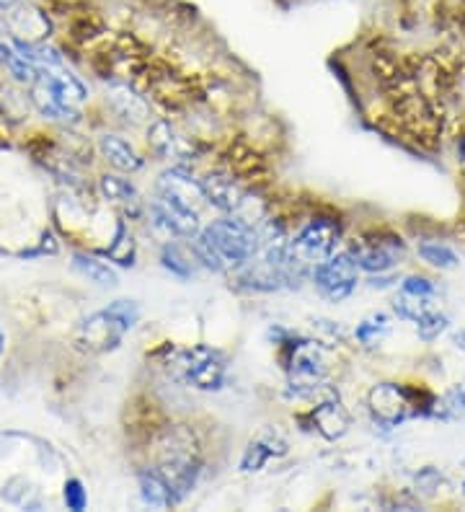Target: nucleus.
<instances>
[{"label":"nucleus","instance_id":"1","mask_svg":"<svg viewBox=\"0 0 465 512\" xmlns=\"http://www.w3.org/2000/svg\"><path fill=\"white\" fill-rule=\"evenodd\" d=\"M163 368L171 378L197 391H223L228 383V355L210 344L168 347Z\"/></svg>","mask_w":465,"mask_h":512},{"label":"nucleus","instance_id":"2","mask_svg":"<svg viewBox=\"0 0 465 512\" xmlns=\"http://www.w3.org/2000/svg\"><path fill=\"white\" fill-rule=\"evenodd\" d=\"M88 91L78 78L62 63L39 65L37 78L31 83V101L37 104L44 117L68 119L78 117V109L86 101Z\"/></svg>","mask_w":465,"mask_h":512},{"label":"nucleus","instance_id":"3","mask_svg":"<svg viewBox=\"0 0 465 512\" xmlns=\"http://www.w3.org/2000/svg\"><path fill=\"white\" fill-rule=\"evenodd\" d=\"M199 233L223 259L225 269H241L243 264L259 256V231L254 223L243 220L241 215H223L205 225Z\"/></svg>","mask_w":465,"mask_h":512},{"label":"nucleus","instance_id":"4","mask_svg":"<svg viewBox=\"0 0 465 512\" xmlns=\"http://www.w3.org/2000/svg\"><path fill=\"white\" fill-rule=\"evenodd\" d=\"M339 241L341 220L331 218V215H313L295 236H290V244H287L290 269L298 267L300 272L308 269L310 275V269L334 254Z\"/></svg>","mask_w":465,"mask_h":512},{"label":"nucleus","instance_id":"5","mask_svg":"<svg viewBox=\"0 0 465 512\" xmlns=\"http://www.w3.org/2000/svg\"><path fill=\"white\" fill-rule=\"evenodd\" d=\"M310 282L331 303H344L357 290L360 282V267L354 264L349 251H334L329 259L318 262L310 269Z\"/></svg>","mask_w":465,"mask_h":512},{"label":"nucleus","instance_id":"6","mask_svg":"<svg viewBox=\"0 0 465 512\" xmlns=\"http://www.w3.org/2000/svg\"><path fill=\"white\" fill-rule=\"evenodd\" d=\"M370 414L372 419L383 427H398L403 425L409 417H416V414H424L419 409V399H416L414 391H409L401 383H380L370 391Z\"/></svg>","mask_w":465,"mask_h":512},{"label":"nucleus","instance_id":"7","mask_svg":"<svg viewBox=\"0 0 465 512\" xmlns=\"http://www.w3.org/2000/svg\"><path fill=\"white\" fill-rule=\"evenodd\" d=\"M199 210L189 202L179 200L174 194L158 192L153 202H150V223L155 231L166 233L171 238H192L202 231L199 223Z\"/></svg>","mask_w":465,"mask_h":512},{"label":"nucleus","instance_id":"8","mask_svg":"<svg viewBox=\"0 0 465 512\" xmlns=\"http://www.w3.org/2000/svg\"><path fill=\"white\" fill-rule=\"evenodd\" d=\"M132 331V326L114 311V306L109 303L101 311L91 313L88 319L81 321L78 326V334H75V342L86 347L88 352H109L117 350L122 339Z\"/></svg>","mask_w":465,"mask_h":512},{"label":"nucleus","instance_id":"9","mask_svg":"<svg viewBox=\"0 0 465 512\" xmlns=\"http://www.w3.org/2000/svg\"><path fill=\"white\" fill-rule=\"evenodd\" d=\"M393 311L403 321H409L424 342H434L450 324L445 313L432 306V298H411V295L401 293L393 300Z\"/></svg>","mask_w":465,"mask_h":512},{"label":"nucleus","instance_id":"10","mask_svg":"<svg viewBox=\"0 0 465 512\" xmlns=\"http://www.w3.org/2000/svg\"><path fill=\"white\" fill-rule=\"evenodd\" d=\"M354 264L360 267V272H370V275H385L398 264V256L403 251L401 238H391V241H352L349 246Z\"/></svg>","mask_w":465,"mask_h":512},{"label":"nucleus","instance_id":"11","mask_svg":"<svg viewBox=\"0 0 465 512\" xmlns=\"http://www.w3.org/2000/svg\"><path fill=\"white\" fill-rule=\"evenodd\" d=\"M148 143L158 156L168 158V161L184 163V161H192V158L197 156L192 140L179 135L174 127L168 125L166 119H155L153 125L148 127Z\"/></svg>","mask_w":465,"mask_h":512},{"label":"nucleus","instance_id":"12","mask_svg":"<svg viewBox=\"0 0 465 512\" xmlns=\"http://www.w3.org/2000/svg\"><path fill=\"white\" fill-rule=\"evenodd\" d=\"M137 484H140V497H143L145 505L166 510V507H174L181 502L179 497H176L174 489H171V484L163 479L158 469L137 471Z\"/></svg>","mask_w":465,"mask_h":512},{"label":"nucleus","instance_id":"13","mask_svg":"<svg viewBox=\"0 0 465 512\" xmlns=\"http://www.w3.org/2000/svg\"><path fill=\"white\" fill-rule=\"evenodd\" d=\"M310 419H313V427H316L326 440L344 438L349 430V414L344 412V406L336 404V401H323V404H318L316 409L310 412Z\"/></svg>","mask_w":465,"mask_h":512},{"label":"nucleus","instance_id":"14","mask_svg":"<svg viewBox=\"0 0 465 512\" xmlns=\"http://www.w3.org/2000/svg\"><path fill=\"white\" fill-rule=\"evenodd\" d=\"M101 153H104L106 163L114 166L117 171H124V174H135V171L143 169V158L132 148L127 140H122L119 135H104L99 143Z\"/></svg>","mask_w":465,"mask_h":512},{"label":"nucleus","instance_id":"15","mask_svg":"<svg viewBox=\"0 0 465 512\" xmlns=\"http://www.w3.org/2000/svg\"><path fill=\"white\" fill-rule=\"evenodd\" d=\"M112 104L114 112L122 114L124 119H132V122H145L150 119V107L143 96H137L130 86H114L112 88Z\"/></svg>","mask_w":465,"mask_h":512},{"label":"nucleus","instance_id":"16","mask_svg":"<svg viewBox=\"0 0 465 512\" xmlns=\"http://www.w3.org/2000/svg\"><path fill=\"white\" fill-rule=\"evenodd\" d=\"M101 187V194H104V200L114 202V205L124 207V210H135L140 207V194H137V189L132 187L127 179H122V176H104L99 182Z\"/></svg>","mask_w":465,"mask_h":512},{"label":"nucleus","instance_id":"17","mask_svg":"<svg viewBox=\"0 0 465 512\" xmlns=\"http://www.w3.org/2000/svg\"><path fill=\"white\" fill-rule=\"evenodd\" d=\"M73 264L75 269L81 272L83 277H88L91 282H96L99 288H117V272L106 262L96 259L91 254H75L73 256Z\"/></svg>","mask_w":465,"mask_h":512},{"label":"nucleus","instance_id":"18","mask_svg":"<svg viewBox=\"0 0 465 512\" xmlns=\"http://www.w3.org/2000/svg\"><path fill=\"white\" fill-rule=\"evenodd\" d=\"M393 319L388 313H370L367 319H362L354 329V339L365 347H378L388 334H391Z\"/></svg>","mask_w":465,"mask_h":512},{"label":"nucleus","instance_id":"19","mask_svg":"<svg viewBox=\"0 0 465 512\" xmlns=\"http://www.w3.org/2000/svg\"><path fill=\"white\" fill-rule=\"evenodd\" d=\"M416 254L422 256L424 262L434 269H455L458 267V254L447 244H440V241H422L416 246Z\"/></svg>","mask_w":465,"mask_h":512},{"label":"nucleus","instance_id":"20","mask_svg":"<svg viewBox=\"0 0 465 512\" xmlns=\"http://www.w3.org/2000/svg\"><path fill=\"white\" fill-rule=\"evenodd\" d=\"M104 256L109 262H117L122 267H132L135 264V244H132V236L127 231V225H117V236H114V244L109 246V251H104Z\"/></svg>","mask_w":465,"mask_h":512},{"label":"nucleus","instance_id":"21","mask_svg":"<svg viewBox=\"0 0 465 512\" xmlns=\"http://www.w3.org/2000/svg\"><path fill=\"white\" fill-rule=\"evenodd\" d=\"M161 264L163 269H168L171 275L179 277V280H189L194 275V264L184 256V251L176 244H166L161 249Z\"/></svg>","mask_w":465,"mask_h":512},{"label":"nucleus","instance_id":"22","mask_svg":"<svg viewBox=\"0 0 465 512\" xmlns=\"http://www.w3.org/2000/svg\"><path fill=\"white\" fill-rule=\"evenodd\" d=\"M62 500H65V507L73 512L86 510L88 505V494L83 489L81 479H68L65 481V487H62Z\"/></svg>","mask_w":465,"mask_h":512},{"label":"nucleus","instance_id":"23","mask_svg":"<svg viewBox=\"0 0 465 512\" xmlns=\"http://www.w3.org/2000/svg\"><path fill=\"white\" fill-rule=\"evenodd\" d=\"M401 293L411 295V298H434L437 295V285L429 277L409 275L401 282Z\"/></svg>","mask_w":465,"mask_h":512},{"label":"nucleus","instance_id":"24","mask_svg":"<svg viewBox=\"0 0 465 512\" xmlns=\"http://www.w3.org/2000/svg\"><path fill=\"white\" fill-rule=\"evenodd\" d=\"M272 458V453L267 450V445L261 443V440H256V443H251L246 448V453H243L241 458V469L243 471H259L264 463Z\"/></svg>","mask_w":465,"mask_h":512},{"label":"nucleus","instance_id":"25","mask_svg":"<svg viewBox=\"0 0 465 512\" xmlns=\"http://www.w3.org/2000/svg\"><path fill=\"white\" fill-rule=\"evenodd\" d=\"M453 342H455V347H458V350H465V329L463 331H455Z\"/></svg>","mask_w":465,"mask_h":512},{"label":"nucleus","instance_id":"26","mask_svg":"<svg viewBox=\"0 0 465 512\" xmlns=\"http://www.w3.org/2000/svg\"><path fill=\"white\" fill-rule=\"evenodd\" d=\"M21 0H0V11H11L13 6H19Z\"/></svg>","mask_w":465,"mask_h":512},{"label":"nucleus","instance_id":"27","mask_svg":"<svg viewBox=\"0 0 465 512\" xmlns=\"http://www.w3.org/2000/svg\"><path fill=\"white\" fill-rule=\"evenodd\" d=\"M3 344H6V339H3V334H0V352H3Z\"/></svg>","mask_w":465,"mask_h":512},{"label":"nucleus","instance_id":"28","mask_svg":"<svg viewBox=\"0 0 465 512\" xmlns=\"http://www.w3.org/2000/svg\"><path fill=\"white\" fill-rule=\"evenodd\" d=\"M3 39H6V37H3V26H0V42H3Z\"/></svg>","mask_w":465,"mask_h":512}]
</instances>
